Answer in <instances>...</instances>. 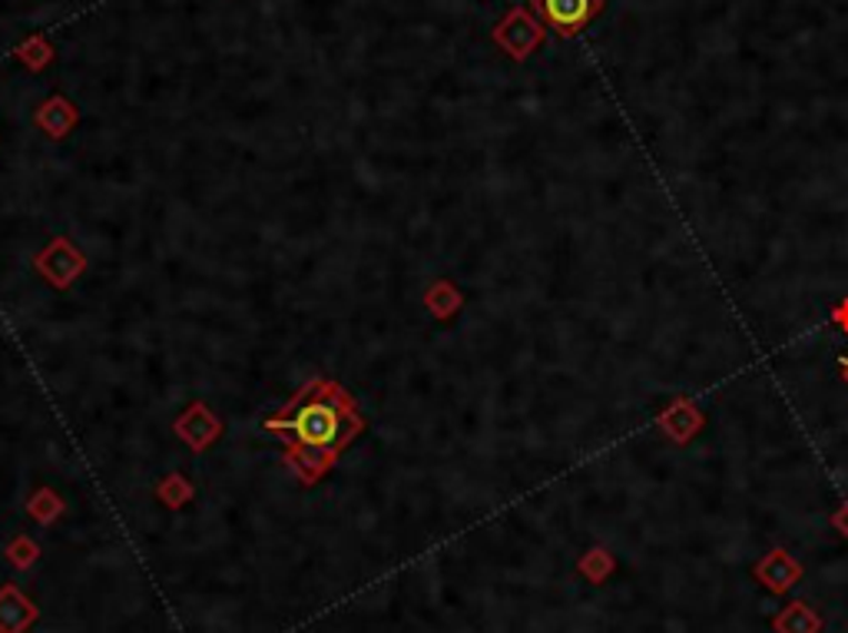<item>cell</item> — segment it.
Returning <instances> with one entry per match:
<instances>
[{"mask_svg": "<svg viewBox=\"0 0 848 633\" xmlns=\"http://www.w3.org/2000/svg\"><path fill=\"white\" fill-rule=\"evenodd\" d=\"M269 431L292 434L289 464H299L302 481H319V474L335 464L349 441L365 428L352 409V399L332 382H312L285 415L269 419Z\"/></svg>", "mask_w": 848, "mask_h": 633, "instance_id": "obj_1", "label": "cell"}, {"mask_svg": "<svg viewBox=\"0 0 848 633\" xmlns=\"http://www.w3.org/2000/svg\"><path fill=\"white\" fill-rule=\"evenodd\" d=\"M547 37V27L541 17H534L527 7L507 10V17L494 27V43L511 57V60H527Z\"/></svg>", "mask_w": 848, "mask_h": 633, "instance_id": "obj_2", "label": "cell"}, {"mask_svg": "<svg viewBox=\"0 0 848 633\" xmlns=\"http://www.w3.org/2000/svg\"><path fill=\"white\" fill-rule=\"evenodd\" d=\"M534 10L557 37H577L604 10V0H534Z\"/></svg>", "mask_w": 848, "mask_h": 633, "instance_id": "obj_3", "label": "cell"}, {"mask_svg": "<svg viewBox=\"0 0 848 633\" xmlns=\"http://www.w3.org/2000/svg\"><path fill=\"white\" fill-rule=\"evenodd\" d=\"M659 431L673 441V444H689L699 431H703V412L689 402V399H673L663 412H659Z\"/></svg>", "mask_w": 848, "mask_h": 633, "instance_id": "obj_4", "label": "cell"}, {"mask_svg": "<svg viewBox=\"0 0 848 633\" xmlns=\"http://www.w3.org/2000/svg\"><path fill=\"white\" fill-rule=\"evenodd\" d=\"M756 577H759V584L769 587L773 594H786V591L802 577V564H799L789 551L773 547V551L756 564Z\"/></svg>", "mask_w": 848, "mask_h": 633, "instance_id": "obj_5", "label": "cell"}, {"mask_svg": "<svg viewBox=\"0 0 848 633\" xmlns=\"http://www.w3.org/2000/svg\"><path fill=\"white\" fill-rule=\"evenodd\" d=\"M77 120H80V113H77V107H73L67 97H50V100L37 110V127H40L50 140L67 137V133L77 127Z\"/></svg>", "mask_w": 848, "mask_h": 633, "instance_id": "obj_6", "label": "cell"}, {"mask_svg": "<svg viewBox=\"0 0 848 633\" xmlns=\"http://www.w3.org/2000/svg\"><path fill=\"white\" fill-rule=\"evenodd\" d=\"M822 631V617L809 607V604H789L779 617H776V633H819Z\"/></svg>", "mask_w": 848, "mask_h": 633, "instance_id": "obj_7", "label": "cell"}, {"mask_svg": "<svg viewBox=\"0 0 848 633\" xmlns=\"http://www.w3.org/2000/svg\"><path fill=\"white\" fill-rule=\"evenodd\" d=\"M13 53H17V60L27 63L30 70H43V67L53 60V47H50V40H43V37H27Z\"/></svg>", "mask_w": 848, "mask_h": 633, "instance_id": "obj_8", "label": "cell"}, {"mask_svg": "<svg viewBox=\"0 0 848 633\" xmlns=\"http://www.w3.org/2000/svg\"><path fill=\"white\" fill-rule=\"evenodd\" d=\"M832 325H836V329H842V332H848V299H842V302L836 305V312H832Z\"/></svg>", "mask_w": 848, "mask_h": 633, "instance_id": "obj_9", "label": "cell"}, {"mask_svg": "<svg viewBox=\"0 0 848 633\" xmlns=\"http://www.w3.org/2000/svg\"><path fill=\"white\" fill-rule=\"evenodd\" d=\"M832 524H836V528H839V531L848 537V501L842 504V511H836V514H832Z\"/></svg>", "mask_w": 848, "mask_h": 633, "instance_id": "obj_10", "label": "cell"}, {"mask_svg": "<svg viewBox=\"0 0 848 633\" xmlns=\"http://www.w3.org/2000/svg\"><path fill=\"white\" fill-rule=\"evenodd\" d=\"M839 369H842V379L848 382V359H842V362H839Z\"/></svg>", "mask_w": 848, "mask_h": 633, "instance_id": "obj_11", "label": "cell"}]
</instances>
